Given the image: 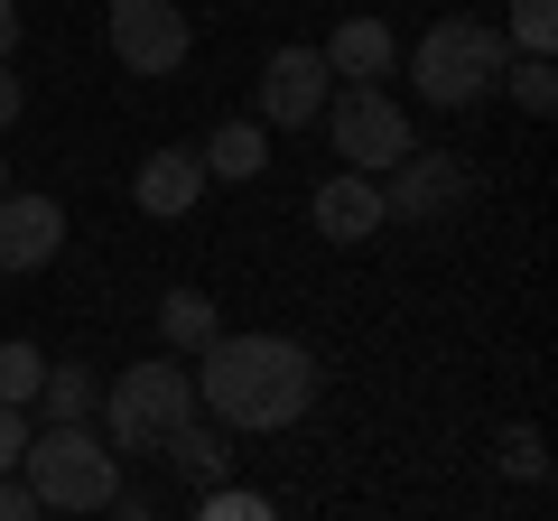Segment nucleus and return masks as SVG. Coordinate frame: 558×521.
Listing matches in <instances>:
<instances>
[{"mask_svg": "<svg viewBox=\"0 0 558 521\" xmlns=\"http://www.w3.org/2000/svg\"><path fill=\"white\" fill-rule=\"evenodd\" d=\"M326 94H336V75H326V57H317V47H279V57L260 65V112H252V121L307 131V121L326 112Z\"/></svg>", "mask_w": 558, "mask_h": 521, "instance_id": "0eeeda50", "label": "nucleus"}, {"mask_svg": "<svg viewBox=\"0 0 558 521\" xmlns=\"http://www.w3.org/2000/svg\"><path fill=\"white\" fill-rule=\"evenodd\" d=\"M196 512H205V521H260V512H270V494H233V484H196Z\"/></svg>", "mask_w": 558, "mask_h": 521, "instance_id": "aec40b11", "label": "nucleus"}, {"mask_svg": "<svg viewBox=\"0 0 558 521\" xmlns=\"http://www.w3.org/2000/svg\"><path fill=\"white\" fill-rule=\"evenodd\" d=\"M10 47H20V10H10V0H0V57H10Z\"/></svg>", "mask_w": 558, "mask_h": 521, "instance_id": "393cba45", "label": "nucleus"}, {"mask_svg": "<svg viewBox=\"0 0 558 521\" xmlns=\"http://www.w3.org/2000/svg\"><path fill=\"white\" fill-rule=\"evenodd\" d=\"M512 38H521V57H549L558 47V0H512Z\"/></svg>", "mask_w": 558, "mask_h": 521, "instance_id": "6ab92c4d", "label": "nucleus"}, {"mask_svg": "<svg viewBox=\"0 0 558 521\" xmlns=\"http://www.w3.org/2000/svg\"><path fill=\"white\" fill-rule=\"evenodd\" d=\"M196 410L223 428H289L317 410V354L299 336H215L196 373Z\"/></svg>", "mask_w": 558, "mask_h": 521, "instance_id": "f257e3e1", "label": "nucleus"}, {"mask_svg": "<svg viewBox=\"0 0 558 521\" xmlns=\"http://www.w3.org/2000/svg\"><path fill=\"white\" fill-rule=\"evenodd\" d=\"M38 401H47V420H84V410L102 401V381L84 373V363H47V381H38Z\"/></svg>", "mask_w": 558, "mask_h": 521, "instance_id": "dca6fc26", "label": "nucleus"}, {"mask_svg": "<svg viewBox=\"0 0 558 521\" xmlns=\"http://www.w3.org/2000/svg\"><path fill=\"white\" fill-rule=\"evenodd\" d=\"M410 84L438 112H465V102H484L502 84V28H484V20H438L428 38L410 47Z\"/></svg>", "mask_w": 558, "mask_h": 521, "instance_id": "20e7f679", "label": "nucleus"}, {"mask_svg": "<svg viewBox=\"0 0 558 521\" xmlns=\"http://www.w3.org/2000/svg\"><path fill=\"white\" fill-rule=\"evenodd\" d=\"M502 465H512L521 484H539V475H549V457H539V428H512V438H502Z\"/></svg>", "mask_w": 558, "mask_h": 521, "instance_id": "412c9836", "label": "nucleus"}, {"mask_svg": "<svg viewBox=\"0 0 558 521\" xmlns=\"http://www.w3.org/2000/svg\"><path fill=\"white\" fill-rule=\"evenodd\" d=\"M20 475H28V494H38V512H112L121 502V457H112V438L84 428V420L28 428Z\"/></svg>", "mask_w": 558, "mask_h": 521, "instance_id": "f03ea898", "label": "nucleus"}, {"mask_svg": "<svg viewBox=\"0 0 558 521\" xmlns=\"http://www.w3.org/2000/svg\"><path fill=\"white\" fill-rule=\"evenodd\" d=\"M205 159V178H223V186H252L260 168H270V121H223L215 141L196 149Z\"/></svg>", "mask_w": 558, "mask_h": 521, "instance_id": "ddd939ff", "label": "nucleus"}, {"mask_svg": "<svg viewBox=\"0 0 558 521\" xmlns=\"http://www.w3.org/2000/svg\"><path fill=\"white\" fill-rule=\"evenodd\" d=\"M102 438H112V457H159V438L196 410V373H186L178 354H149L131 363L121 381H102Z\"/></svg>", "mask_w": 558, "mask_h": 521, "instance_id": "7ed1b4c3", "label": "nucleus"}, {"mask_svg": "<svg viewBox=\"0 0 558 521\" xmlns=\"http://www.w3.org/2000/svg\"><path fill=\"white\" fill-rule=\"evenodd\" d=\"M20 112H28V84L10 75V57H0V131H10V121H20Z\"/></svg>", "mask_w": 558, "mask_h": 521, "instance_id": "b1692460", "label": "nucleus"}, {"mask_svg": "<svg viewBox=\"0 0 558 521\" xmlns=\"http://www.w3.org/2000/svg\"><path fill=\"white\" fill-rule=\"evenodd\" d=\"M112 57L131 65V75H178L186 47H196V28H186L178 0H112Z\"/></svg>", "mask_w": 558, "mask_h": 521, "instance_id": "423d86ee", "label": "nucleus"}, {"mask_svg": "<svg viewBox=\"0 0 558 521\" xmlns=\"http://www.w3.org/2000/svg\"><path fill=\"white\" fill-rule=\"evenodd\" d=\"M0 521H38V494H28V475H20V465L0 475Z\"/></svg>", "mask_w": 558, "mask_h": 521, "instance_id": "5701e85b", "label": "nucleus"}, {"mask_svg": "<svg viewBox=\"0 0 558 521\" xmlns=\"http://www.w3.org/2000/svg\"><path fill=\"white\" fill-rule=\"evenodd\" d=\"M317 57H326V75H336V84H381V75L400 65V38H391L381 20H344Z\"/></svg>", "mask_w": 558, "mask_h": 521, "instance_id": "9b49d317", "label": "nucleus"}, {"mask_svg": "<svg viewBox=\"0 0 558 521\" xmlns=\"http://www.w3.org/2000/svg\"><path fill=\"white\" fill-rule=\"evenodd\" d=\"M381 178H391V186H381V215H400V223H438L447 205L465 196V168L447 159V149H428V159H418V149H400Z\"/></svg>", "mask_w": 558, "mask_h": 521, "instance_id": "1a4fd4ad", "label": "nucleus"}, {"mask_svg": "<svg viewBox=\"0 0 558 521\" xmlns=\"http://www.w3.org/2000/svg\"><path fill=\"white\" fill-rule=\"evenodd\" d=\"M317 121L336 131V159H344V168H373V178L400 159V149H410V112H400L381 84H336Z\"/></svg>", "mask_w": 558, "mask_h": 521, "instance_id": "39448f33", "label": "nucleus"}, {"mask_svg": "<svg viewBox=\"0 0 558 521\" xmlns=\"http://www.w3.org/2000/svg\"><path fill=\"white\" fill-rule=\"evenodd\" d=\"M20 447H28V410H20V401H0V475L20 465Z\"/></svg>", "mask_w": 558, "mask_h": 521, "instance_id": "4be33fe9", "label": "nucleus"}, {"mask_svg": "<svg viewBox=\"0 0 558 521\" xmlns=\"http://www.w3.org/2000/svg\"><path fill=\"white\" fill-rule=\"evenodd\" d=\"M159 457L178 465L186 484H215L223 465H233V447H223V420H196V410H186V420H178V428L159 438Z\"/></svg>", "mask_w": 558, "mask_h": 521, "instance_id": "4468645a", "label": "nucleus"}, {"mask_svg": "<svg viewBox=\"0 0 558 521\" xmlns=\"http://www.w3.org/2000/svg\"><path fill=\"white\" fill-rule=\"evenodd\" d=\"M0 186H10V159H0Z\"/></svg>", "mask_w": 558, "mask_h": 521, "instance_id": "a878e982", "label": "nucleus"}, {"mask_svg": "<svg viewBox=\"0 0 558 521\" xmlns=\"http://www.w3.org/2000/svg\"><path fill=\"white\" fill-rule=\"evenodd\" d=\"M159 336L178 344V354H205V344L223 336V317H215L205 289H168V299H159Z\"/></svg>", "mask_w": 558, "mask_h": 521, "instance_id": "2eb2a0df", "label": "nucleus"}, {"mask_svg": "<svg viewBox=\"0 0 558 521\" xmlns=\"http://www.w3.org/2000/svg\"><path fill=\"white\" fill-rule=\"evenodd\" d=\"M38 381H47V354H38V344H20V336H10V344H0V401H38Z\"/></svg>", "mask_w": 558, "mask_h": 521, "instance_id": "a211bd4d", "label": "nucleus"}, {"mask_svg": "<svg viewBox=\"0 0 558 521\" xmlns=\"http://www.w3.org/2000/svg\"><path fill=\"white\" fill-rule=\"evenodd\" d=\"M131 196H140V215H159V223H168V215H186V205L205 196V159H196V149H159V159L140 168Z\"/></svg>", "mask_w": 558, "mask_h": 521, "instance_id": "f8f14e48", "label": "nucleus"}, {"mask_svg": "<svg viewBox=\"0 0 558 521\" xmlns=\"http://www.w3.org/2000/svg\"><path fill=\"white\" fill-rule=\"evenodd\" d=\"M65 252V205L57 196H28V186H0V270H47Z\"/></svg>", "mask_w": 558, "mask_h": 521, "instance_id": "6e6552de", "label": "nucleus"}, {"mask_svg": "<svg viewBox=\"0 0 558 521\" xmlns=\"http://www.w3.org/2000/svg\"><path fill=\"white\" fill-rule=\"evenodd\" d=\"M307 223H317L326 242H344V252L373 242L381 223H391V215H381V178H373V168H336V178L307 196Z\"/></svg>", "mask_w": 558, "mask_h": 521, "instance_id": "9d476101", "label": "nucleus"}, {"mask_svg": "<svg viewBox=\"0 0 558 521\" xmlns=\"http://www.w3.org/2000/svg\"><path fill=\"white\" fill-rule=\"evenodd\" d=\"M502 84H512L521 112H549V102H558V65L549 57H502Z\"/></svg>", "mask_w": 558, "mask_h": 521, "instance_id": "f3484780", "label": "nucleus"}]
</instances>
